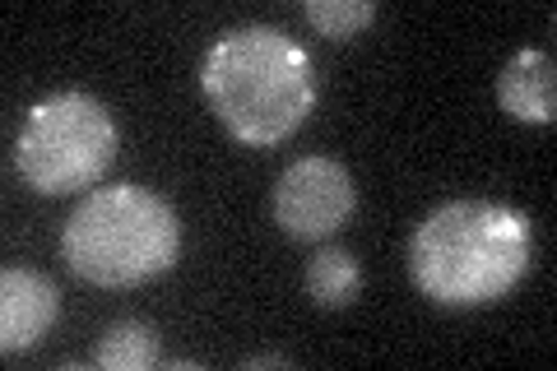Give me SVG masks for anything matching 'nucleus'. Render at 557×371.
Masks as SVG:
<instances>
[{
    "label": "nucleus",
    "instance_id": "11",
    "mask_svg": "<svg viewBox=\"0 0 557 371\" xmlns=\"http://www.w3.org/2000/svg\"><path fill=\"white\" fill-rule=\"evenodd\" d=\"M242 367H293V358H284V353H265V358H247Z\"/></svg>",
    "mask_w": 557,
    "mask_h": 371
},
{
    "label": "nucleus",
    "instance_id": "9",
    "mask_svg": "<svg viewBox=\"0 0 557 371\" xmlns=\"http://www.w3.org/2000/svg\"><path fill=\"white\" fill-rule=\"evenodd\" d=\"M94 362L108 371H149L159 362V334L145 321H116L94 348Z\"/></svg>",
    "mask_w": 557,
    "mask_h": 371
},
{
    "label": "nucleus",
    "instance_id": "10",
    "mask_svg": "<svg viewBox=\"0 0 557 371\" xmlns=\"http://www.w3.org/2000/svg\"><path fill=\"white\" fill-rule=\"evenodd\" d=\"M302 14L321 38L344 42V38H358V33L376 20V5L372 0H307Z\"/></svg>",
    "mask_w": 557,
    "mask_h": 371
},
{
    "label": "nucleus",
    "instance_id": "8",
    "mask_svg": "<svg viewBox=\"0 0 557 371\" xmlns=\"http://www.w3.org/2000/svg\"><path fill=\"white\" fill-rule=\"evenodd\" d=\"M362 293V264L354 251L344 246H321L317 256L307 260V297L317 307H348Z\"/></svg>",
    "mask_w": 557,
    "mask_h": 371
},
{
    "label": "nucleus",
    "instance_id": "1",
    "mask_svg": "<svg viewBox=\"0 0 557 371\" xmlns=\"http://www.w3.org/2000/svg\"><path fill=\"white\" fill-rule=\"evenodd\" d=\"M200 88L223 131L251 149H270L302 131L321 94L307 47L270 24L219 33L200 61Z\"/></svg>",
    "mask_w": 557,
    "mask_h": 371
},
{
    "label": "nucleus",
    "instance_id": "2",
    "mask_svg": "<svg viewBox=\"0 0 557 371\" xmlns=\"http://www.w3.org/2000/svg\"><path fill=\"white\" fill-rule=\"evenodd\" d=\"M534 227L502 200H450L413 227L409 274L437 307H487L525 279Z\"/></svg>",
    "mask_w": 557,
    "mask_h": 371
},
{
    "label": "nucleus",
    "instance_id": "7",
    "mask_svg": "<svg viewBox=\"0 0 557 371\" xmlns=\"http://www.w3.org/2000/svg\"><path fill=\"white\" fill-rule=\"evenodd\" d=\"M497 102L525 126H548L557 116V70L548 51L520 47L497 75Z\"/></svg>",
    "mask_w": 557,
    "mask_h": 371
},
{
    "label": "nucleus",
    "instance_id": "4",
    "mask_svg": "<svg viewBox=\"0 0 557 371\" xmlns=\"http://www.w3.org/2000/svg\"><path fill=\"white\" fill-rule=\"evenodd\" d=\"M116 145L121 135L112 112L84 88H61L28 108L14 139V168L38 196H75L102 182Z\"/></svg>",
    "mask_w": 557,
    "mask_h": 371
},
{
    "label": "nucleus",
    "instance_id": "3",
    "mask_svg": "<svg viewBox=\"0 0 557 371\" xmlns=\"http://www.w3.org/2000/svg\"><path fill=\"white\" fill-rule=\"evenodd\" d=\"M182 251L177 209L149 186L121 182L89 190L65 219L61 256L94 288H135L168 274Z\"/></svg>",
    "mask_w": 557,
    "mask_h": 371
},
{
    "label": "nucleus",
    "instance_id": "6",
    "mask_svg": "<svg viewBox=\"0 0 557 371\" xmlns=\"http://www.w3.org/2000/svg\"><path fill=\"white\" fill-rule=\"evenodd\" d=\"M61 316V293L47 274L10 264L0 274V353L14 358L42 339Z\"/></svg>",
    "mask_w": 557,
    "mask_h": 371
},
{
    "label": "nucleus",
    "instance_id": "5",
    "mask_svg": "<svg viewBox=\"0 0 557 371\" xmlns=\"http://www.w3.org/2000/svg\"><path fill=\"white\" fill-rule=\"evenodd\" d=\"M274 223L284 227L288 237L298 242H321V237H335L339 227L354 219L358 209V186L348 168L339 158H321V153H307L298 163H288L274 182Z\"/></svg>",
    "mask_w": 557,
    "mask_h": 371
}]
</instances>
